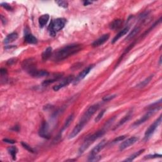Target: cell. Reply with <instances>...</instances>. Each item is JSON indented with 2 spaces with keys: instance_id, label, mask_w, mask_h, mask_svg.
<instances>
[{
  "instance_id": "9c48e42d",
  "label": "cell",
  "mask_w": 162,
  "mask_h": 162,
  "mask_svg": "<svg viewBox=\"0 0 162 162\" xmlns=\"http://www.w3.org/2000/svg\"><path fill=\"white\" fill-rule=\"evenodd\" d=\"M106 131L107 130H106V129L103 127L102 129H101V130L96 132L95 133H94V134L91 135V136H88V138H86L85 139V140H86V141H88L91 145V144L94 143L96 141V140L98 139L99 138H101V137H102L103 136H104V134H105L106 133Z\"/></svg>"
},
{
  "instance_id": "e0dca14e",
  "label": "cell",
  "mask_w": 162,
  "mask_h": 162,
  "mask_svg": "<svg viewBox=\"0 0 162 162\" xmlns=\"http://www.w3.org/2000/svg\"><path fill=\"white\" fill-rule=\"evenodd\" d=\"M123 24V20L121 19H116L114 20L113 22L110 24L109 28L111 30H118L122 26Z\"/></svg>"
},
{
  "instance_id": "60d3db41",
  "label": "cell",
  "mask_w": 162,
  "mask_h": 162,
  "mask_svg": "<svg viewBox=\"0 0 162 162\" xmlns=\"http://www.w3.org/2000/svg\"><path fill=\"white\" fill-rule=\"evenodd\" d=\"M91 3H92L91 1H84V6H88V5H90V4H91Z\"/></svg>"
},
{
  "instance_id": "8fae6325",
  "label": "cell",
  "mask_w": 162,
  "mask_h": 162,
  "mask_svg": "<svg viewBox=\"0 0 162 162\" xmlns=\"http://www.w3.org/2000/svg\"><path fill=\"white\" fill-rule=\"evenodd\" d=\"M139 140V138H137V137H132L127 139V140H125L124 142H122L121 145H120L119 149L120 151H123L126 148H127L129 146H131L132 145L135 144L137 141Z\"/></svg>"
},
{
  "instance_id": "484cf974",
  "label": "cell",
  "mask_w": 162,
  "mask_h": 162,
  "mask_svg": "<svg viewBox=\"0 0 162 162\" xmlns=\"http://www.w3.org/2000/svg\"><path fill=\"white\" fill-rule=\"evenodd\" d=\"M131 117H132V114L131 113H129L128 115H126V116H125L123 118H122V119L119 122H118V123L116 125V126H115L113 129H116L117 128L120 127V126H122V125H123L124 124L126 123V122H128L129 120H130Z\"/></svg>"
},
{
  "instance_id": "603a6c76",
  "label": "cell",
  "mask_w": 162,
  "mask_h": 162,
  "mask_svg": "<svg viewBox=\"0 0 162 162\" xmlns=\"http://www.w3.org/2000/svg\"><path fill=\"white\" fill-rule=\"evenodd\" d=\"M49 16L48 14H45V15H43L41 17H39V26H40L41 28L44 27L46 24H47V22L49 20Z\"/></svg>"
},
{
  "instance_id": "7a4b0ae2",
  "label": "cell",
  "mask_w": 162,
  "mask_h": 162,
  "mask_svg": "<svg viewBox=\"0 0 162 162\" xmlns=\"http://www.w3.org/2000/svg\"><path fill=\"white\" fill-rule=\"evenodd\" d=\"M66 24V20L62 18H59L51 21L48 27L49 34L51 36H55L58 32L60 31L65 27Z\"/></svg>"
},
{
  "instance_id": "d6986e66",
  "label": "cell",
  "mask_w": 162,
  "mask_h": 162,
  "mask_svg": "<svg viewBox=\"0 0 162 162\" xmlns=\"http://www.w3.org/2000/svg\"><path fill=\"white\" fill-rule=\"evenodd\" d=\"M17 38H18V34L17 32H12V33L8 34L5 38L4 40V43L5 44H10V43H12L13 41H16Z\"/></svg>"
},
{
  "instance_id": "d6a6232c",
  "label": "cell",
  "mask_w": 162,
  "mask_h": 162,
  "mask_svg": "<svg viewBox=\"0 0 162 162\" xmlns=\"http://www.w3.org/2000/svg\"><path fill=\"white\" fill-rule=\"evenodd\" d=\"M161 158V155L159 154H148L145 156V159H153V158Z\"/></svg>"
},
{
  "instance_id": "9a60e30c",
  "label": "cell",
  "mask_w": 162,
  "mask_h": 162,
  "mask_svg": "<svg viewBox=\"0 0 162 162\" xmlns=\"http://www.w3.org/2000/svg\"><path fill=\"white\" fill-rule=\"evenodd\" d=\"M29 75L31 77L34 78H42V77L48 76L49 72L46 70H39L36 69L34 72H32Z\"/></svg>"
},
{
  "instance_id": "f1b7e54d",
  "label": "cell",
  "mask_w": 162,
  "mask_h": 162,
  "mask_svg": "<svg viewBox=\"0 0 162 162\" xmlns=\"http://www.w3.org/2000/svg\"><path fill=\"white\" fill-rule=\"evenodd\" d=\"M101 158V156H98V154H96V155H90L88 157V161H98L100 160Z\"/></svg>"
},
{
  "instance_id": "836d02e7",
  "label": "cell",
  "mask_w": 162,
  "mask_h": 162,
  "mask_svg": "<svg viewBox=\"0 0 162 162\" xmlns=\"http://www.w3.org/2000/svg\"><path fill=\"white\" fill-rule=\"evenodd\" d=\"M117 97L116 95H108V96H106L105 97L103 98V102H109V101L112 100L113 99Z\"/></svg>"
},
{
  "instance_id": "b9f144b4",
  "label": "cell",
  "mask_w": 162,
  "mask_h": 162,
  "mask_svg": "<svg viewBox=\"0 0 162 162\" xmlns=\"http://www.w3.org/2000/svg\"><path fill=\"white\" fill-rule=\"evenodd\" d=\"M161 64V56H160V60H159V65H160Z\"/></svg>"
},
{
  "instance_id": "74e56055",
  "label": "cell",
  "mask_w": 162,
  "mask_h": 162,
  "mask_svg": "<svg viewBox=\"0 0 162 162\" xmlns=\"http://www.w3.org/2000/svg\"><path fill=\"white\" fill-rule=\"evenodd\" d=\"M125 138V136H118L117 137V138H115L113 142V143H116V142H118V141H121L122 140H124Z\"/></svg>"
},
{
  "instance_id": "5b68a950",
  "label": "cell",
  "mask_w": 162,
  "mask_h": 162,
  "mask_svg": "<svg viewBox=\"0 0 162 162\" xmlns=\"http://www.w3.org/2000/svg\"><path fill=\"white\" fill-rule=\"evenodd\" d=\"M161 118H162L161 115H160V116L158 117V118H157V119L149 126L148 129H147L145 134V140H146V141L148 140V139L153 134L154 132L156 131V129L158 127V126L161 124Z\"/></svg>"
},
{
  "instance_id": "30bf717a",
  "label": "cell",
  "mask_w": 162,
  "mask_h": 162,
  "mask_svg": "<svg viewBox=\"0 0 162 162\" xmlns=\"http://www.w3.org/2000/svg\"><path fill=\"white\" fill-rule=\"evenodd\" d=\"M93 68H94V65H89L88 67H86L85 69H84L81 72L79 73L77 77L74 79V81L73 82L74 84H77L78 82L82 81V79H84L86 76H87L90 72L91 71V70Z\"/></svg>"
},
{
  "instance_id": "52a82bcc",
  "label": "cell",
  "mask_w": 162,
  "mask_h": 162,
  "mask_svg": "<svg viewBox=\"0 0 162 162\" xmlns=\"http://www.w3.org/2000/svg\"><path fill=\"white\" fill-rule=\"evenodd\" d=\"M74 79L75 77L74 75H69V76H68L67 77L63 79L62 81H61L58 84L54 86L53 89L55 91H59L60 89L64 87H66V86L69 85L70 83H72V82H73Z\"/></svg>"
},
{
  "instance_id": "e575fe53",
  "label": "cell",
  "mask_w": 162,
  "mask_h": 162,
  "mask_svg": "<svg viewBox=\"0 0 162 162\" xmlns=\"http://www.w3.org/2000/svg\"><path fill=\"white\" fill-rule=\"evenodd\" d=\"M56 3L59 6L62 7V8H67L68 5V2L65 1H56Z\"/></svg>"
},
{
  "instance_id": "cb8c5ba5",
  "label": "cell",
  "mask_w": 162,
  "mask_h": 162,
  "mask_svg": "<svg viewBox=\"0 0 162 162\" xmlns=\"http://www.w3.org/2000/svg\"><path fill=\"white\" fill-rule=\"evenodd\" d=\"M74 118V114L72 113V114L70 115L69 116L67 117L65 122L64 125H63L62 129V131H62V132L64 130H65L66 129H67L68 127H69V126L70 125V124H72V122H73Z\"/></svg>"
},
{
  "instance_id": "f35d334b",
  "label": "cell",
  "mask_w": 162,
  "mask_h": 162,
  "mask_svg": "<svg viewBox=\"0 0 162 162\" xmlns=\"http://www.w3.org/2000/svg\"><path fill=\"white\" fill-rule=\"evenodd\" d=\"M3 142H5L6 143H8V144H14V143H15L16 141H15V140H13V139H3Z\"/></svg>"
},
{
  "instance_id": "ffe728a7",
  "label": "cell",
  "mask_w": 162,
  "mask_h": 162,
  "mask_svg": "<svg viewBox=\"0 0 162 162\" xmlns=\"http://www.w3.org/2000/svg\"><path fill=\"white\" fill-rule=\"evenodd\" d=\"M53 48L51 47H48L42 53V59L43 61L48 60L52 55Z\"/></svg>"
},
{
  "instance_id": "7c38bea8",
  "label": "cell",
  "mask_w": 162,
  "mask_h": 162,
  "mask_svg": "<svg viewBox=\"0 0 162 162\" xmlns=\"http://www.w3.org/2000/svg\"><path fill=\"white\" fill-rule=\"evenodd\" d=\"M85 125L86 124L84 123V122H82L81 121L79 122V123L77 125H75V127L74 128L72 131L71 132L69 136H68V138L70 139L75 138V137L80 133V132L82 130V129H83Z\"/></svg>"
},
{
  "instance_id": "8d00e7d4",
  "label": "cell",
  "mask_w": 162,
  "mask_h": 162,
  "mask_svg": "<svg viewBox=\"0 0 162 162\" xmlns=\"http://www.w3.org/2000/svg\"><path fill=\"white\" fill-rule=\"evenodd\" d=\"M17 62V58H11L10 60H8L7 61L6 64L8 65H12L14 63H15Z\"/></svg>"
},
{
  "instance_id": "7402d4cb",
  "label": "cell",
  "mask_w": 162,
  "mask_h": 162,
  "mask_svg": "<svg viewBox=\"0 0 162 162\" xmlns=\"http://www.w3.org/2000/svg\"><path fill=\"white\" fill-rule=\"evenodd\" d=\"M141 31V28L140 27H136L132 29V31L129 34V35L125 38V41H130L131 39L134 38L136 35L139 34V32Z\"/></svg>"
},
{
  "instance_id": "ab89813d",
  "label": "cell",
  "mask_w": 162,
  "mask_h": 162,
  "mask_svg": "<svg viewBox=\"0 0 162 162\" xmlns=\"http://www.w3.org/2000/svg\"><path fill=\"white\" fill-rule=\"evenodd\" d=\"M1 22L3 25H6L7 23V20L6 19V18L5 17H3V15H1Z\"/></svg>"
},
{
  "instance_id": "ba28073f",
  "label": "cell",
  "mask_w": 162,
  "mask_h": 162,
  "mask_svg": "<svg viewBox=\"0 0 162 162\" xmlns=\"http://www.w3.org/2000/svg\"><path fill=\"white\" fill-rule=\"evenodd\" d=\"M49 124L46 121H43L41 125L40 128L39 130V135L40 137L44 139H49L50 138V134L49 132Z\"/></svg>"
},
{
  "instance_id": "277c9868",
  "label": "cell",
  "mask_w": 162,
  "mask_h": 162,
  "mask_svg": "<svg viewBox=\"0 0 162 162\" xmlns=\"http://www.w3.org/2000/svg\"><path fill=\"white\" fill-rule=\"evenodd\" d=\"M99 108V104H95V105L90 106L87 110V111H86L83 116H82L81 121L84 122V123H85L86 124H87L90 118H91L92 115L98 110Z\"/></svg>"
},
{
  "instance_id": "6da1fadb",
  "label": "cell",
  "mask_w": 162,
  "mask_h": 162,
  "mask_svg": "<svg viewBox=\"0 0 162 162\" xmlns=\"http://www.w3.org/2000/svg\"><path fill=\"white\" fill-rule=\"evenodd\" d=\"M82 44H72L67 45L65 47L61 48L53 54V59L55 62H61L68 58V57L72 56L77 53L82 49Z\"/></svg>"
},
{
  "instance_id": "4fadbf2b",
  "label": "cell",
  "mask_w": 162,
  "mask_h": 162,
  "mask_svg": "<svg viewBox=\"0 0 162 162\" xmlns=\"http://www.w3.org/2000/svg\"><path fill=\"white\" fill-rule=\"evenodd\" d=\"M110 38V34H106L103 35L102 36H101L98 39H96V41L93 42L92 44V46L93 47H98V46L103 44L104 43L106 42L108 39Z\"/></svg>"
},
{
  "instance_id": "5bb4252c",
  "label": "cell",
  "mask_w": 162,
  "mask_h": 162,
  "mask_svg": "<svg viewBox=\"0 0 162 162\" xmlns=\"http://www.w3.org/2000/svg\"><path fill=\"white\" fill-rule=\"evenodd\" d=\"M106 143H107L106 140L105 139L103 140L102 142H100L98 145H96L94 148L92 149V150L91 151V153L90 154H91V155H96V154H98L105 147V146L106 145Z\"/></svg>"
},
{
  "instance_id": "d590c367",
  "label": "cell",
  "mask_w": 162,
  "mask_h": 162,
  "mask_svg": "<svg viewBox=\"0 0 162 162\" xmlns=\"http://www.w3.org/2000/svg\"><path fill=\"white\" fill-rule=\"evenodd\" d=\"M1 6L2 7H3V8H5L6 10H8V11H12L13 10V8L12 6H11L9 4H8V3H1Z\"/></svg>"
},
{
  "instance_id": "1f68e13d",
  "label": "cell",
  "mask_w": 162,
  "mask_h": 162,
  "mask_svg": "<svg viewBox=\"0 0 162 162\" xmlns=\"http://www.w3.org/2000/svg\"><path fill=\"white\" fill-rule=\"evenodd\" d=\"M0 73H1V80L4 79L5 81V77H7V70L5 68H1L0 70Z\"/></svg>"
},
{
  "instance_id": "ac0fdd59",
  "label": "cell",
  "mask_w": 162,
  "mask_h": 162,
  "mask_svg": "<svg viewBox=\"0 0 162 162\" xmlns=\"http://www.w3.org/2000/svg\"><path fill=\"white\" fill-rule=\"evenodd\" d=\"M129 27H125V28L124 29H122V31H120L119 32H118V33L114 37V38L113 39L112 41H111V43H112V44H114V43L116 42L118 40V39H120L122 37H123L124 35H125L126 34H127V32H129Z\"/></svg>"
},
{
  "instance_id": "8992f818",
  "label": "cell",
  "mask_w": 162,
  "mask_h": 162,
  "mask_svg": "<svg viewBox=\"0 0 162 162\" xmlns=\"http://www.w3.org/2000/svg\"><path fill=\"white\" fill-rule=\"evenodd\" d=\"M160 109V108H156V109H153V110H148V111H147V112L146 114L144 115L141 118H140L139 120H136L134 122V123L132 125L133 126H135V127H138V126L140 125L141 124L145 123V122H146L147 120H148L151 117H152V116H153V115H154V113H155L156 111H158Z\"/></svg>"
},
{
  "instance_id": "f546056e",
  "label": "cell",
  "mask_w": 162,
  "mask_h": 162,
  "mask_svg": "<svg viewBox=\"0 0 162 162\" xmlns=\"http://www.w3.org/2000/svg\"><path fill=\"white\" fill-rule=\"evenodd\" d=\"M21 144H22V146L24 147V148L26 149V150H27L28 152H29L30 153H35L34 150L32 149L29 145H28L27 143H24V142H22Z\"/></svg>"
},
{
  "instance_id": "7bdbcfd3",
  "label": "cell",
  "mask_w": 162,
  "mask_h": 162,
  "mask_svg": "<svg viewBox=\"0 0 162 162\" xmlns=\"http://www.w3.org/2000/svg\"><path fill=\"white\" fill-rule=\"evenodd\" d=\"M66 161H76V160H72V159H71V160H67Z\"/></svg>"
},
{
  "instance_id": "2e32d148",
  "label": "cell",
  "mask_w": 162,
  "mask_h": 162,
  "mask_svg": "<svg viewBox=\"0 0 162 162\" xmlns=\"http://www.w3.org/2000/svg\"><path fill=\"white\" fill-rule=\"evenodd\" d=\"M62 75H63V74H56L54 75H53L52 78H50L49 79H47V80L44 81L42 82V84L43 86H47L49 84L53 83V82L58 81L59 79H60L62 77Z\"/></svg>"
},
{
  "instance_id": "4dcf8cb0",
  "label": "cell",
  "mask_w": 162,
  "mask_h": 162,
  "mask_svg": "<svg viewBox=\"0 0 162 162\" xmlns=\"http://www.w3.org/2000/svg\"><path fill=\"white\" fill-rule=\"evenodd\" d=\"M105 111H106V110L104 109V110H102V111H100V112L98 113V115H97L96 117L95 118V122H98L101 119H102L103 117L104 114H105Z\"/></svg>"
},
{
  "instance_id": "4316f807",
  "label": "cell",
  "mask_w": 162,
  "mask_h": 162,
  "mask_svg": "<svg viewBox=\"0 0 162 162\" xmlns=\"http://www.w3.org/2000/svg\"><path fill=\"white\" fill-rule=\"evenodd\" d=\"M145 149H142L141 150L138 151V152H135L134 154H132V155H131L129 157H128L127 158H126V159L124 160V161H132L134 160V159H136V158H138L139 155H141V154L145 152Z\"/></svg>"
},
{
  "instance_id": "3957f363",
  "label": "cell",
  "mask_w": 162,
  "mask_h": 162,
  "mask_svg": "<svg viewBox=\"0 0 162 162\" xmlns=\"http://www.w3.org/2000/svg\"><path fill=\"white\" fill-rule=\"evenodd\" d=\"M36 65V60L33 58H30L25 60L22 63V67L25 71L28 72L29 74H30L32 72L37 69Z\"/></svg>"
},
{
  "instance_id": "83f0119b",
  "label": "cell",
  "mask_w": 162,
  "mask_h": 162,
  "mask_svg": "<svg viewBox=\"0 0 162 162\" xmlns=\"http://www.w3.org/2000/svg\"><path fill=\"white\" fill-rule=\"evenodd\" d=\"M8 152L9 154L12 156L13 160H16V156H17V153L18 152V149L15 146H12L8 148Z\"/></svg>"
},
{
  "instance_id": "44dd1931",
  "label": "cell",
  "mask_w": 162,
  "mask_h": 162,
  "mask_svg": "<svg viewBox=\"0 0 162 162\" xmlns=\"http://www.w3.org/2000/svg\"><path fill=\"white\" fill-rule=\"evenodd\" d=\"M25 41L29 44H35L38 43V39L31 34H26L25 35Z\"/></svg>"
},
{
  "instance_id": "d4e9b609",
  "label": "cell",
  "mask_w": 162,
  "mask_h": 162,
  "mask_svg": "<svg viewBox=\"0 0 162 162\" xmlns=\"http://www.w3.org/2000/svg\"><path fill=\"white\" fill-rule=\"evenodd\" d=\"M153 75H149L148 77H147L146 79H145V80L143 81L142 82H140L139 84H138V85H137L136 86V88H137L141 89V88H143L146 87V86L151 82V81H152V79H153Z\"/></svg>"
}]
</instances>
